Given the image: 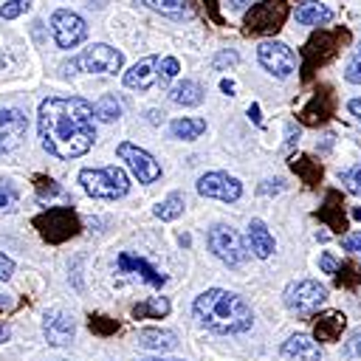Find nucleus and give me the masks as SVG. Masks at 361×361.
Listing matches in <instances>:
<instances>
[{
    "mask_svg": "<svg viewBox=\"0 0 361 361\" xmlns=\"http://www.w3.org/2000/svg\"><path fill=\"white\" fill-rule=\"evenodd\" d=\"M96 113L82 96H48L37 110L39 141L48 155L71 161L85 155L96 141Z\"/></svg>",
    "mask_w": 361,
    "mask_h": 361,
    "instance_id": "nucleus-1",
    "label": "nucleus"
},
{
    "mask_svg": "<svg viewBox=\"0 0 361 361\" xmlns=\"http://www.w3.org/2000/svg\"><path fill=\"white\" fill-rule=\"evenodd\" d=\"M195 319L212 330V333H220V336H234V333H245L251 324H254V313L248 307V302L231 290H223V288H209L203 290L195 305Z\"/></svg>",
    "mask_w": 361,
    "mask_h": 361,
    "instance_id": "nucleus-2",
    "label": "nucleus"
},
{
    "mask_svg": "<svg viewBox=\"0 0 361 361\" xmlns=\"http://www.w3.org/2000/svg\"><path fill=\"white\" fill-rule=\"evenodd\" d=\"M344 42H350V31L347 28H333V31L319 28V31H313L310 39L302 48V79L310 82L313 73L322 65H327L330 59L338 56V51H341Z\"/></svg>",
    "mask_w": 361,
    "mask_h": 361,
    "instance_id": "nucleus-3",
    "label": "nucleus"
},
{
    "mask_svg": "<svg viewBox=\"0 0 361 361\" xmlns=\"http://www.w3.org/2000/svg\"><path fill=\"white\" fill-rule=\"evenodd\" d=\"M79 183L90 197H102V200H116L130 189V178L121 166H99V169L85 166L79 172Z\"/></svg>",
    "mask_w": 361,
    "mask_h": 361,
    "instance_id": "nucleus-4",
    "label": "nucleus"
},
{
    "mask_svg": "<svg viewBox=\"0 0 361 361\" xmlns=\"http://www.w3.org/2000/svg\"><path fill=\"white\" fill-rule=\"evenodd\" d=\"M290 8L285 0H259L245 11V34H276L285 20H288Z\"/></svg>",
    "mask_w": 361,
    "mask_h": 361,
    "instance_id": "nucleus-5",
    "label": "nucleus"
},
{
    "mask_svg": "<svg viewBox=\"0 0 361 361\" xmlns=\"http://www.w3.org/2000/svg\"><path fill=\"white\" fill-rule=\"evenodd\" d=\"M34 228L48 240V243H65L68 237L79 234V217L73 209L68 206H54V209H45L42 214L34 217Z\"/></svg>",
    "mask_w": 361,
    "mask_h": 361,
    "instance_id": "nucleus-6",
    "label": "nucleus"
},
{
    "mask_svg": "<svg viewBox=\"0 0 361 361\" xmlns=\"http://www.w3.org/2000/svg\"><path fill=\"white\" fill-rule=\"evenodd\" d=\"M124 65V54L116 51L107 42H96L90 48H85L76 59H71V65H65V73H73V68H82L87 73H118Z\"/></svg>",
    "mask_w": 361,
    "mask_h": 361,
    "instance_id": "nucleus-7",
    "label": "nucleus"
},
{
    "mask_svg": "<svg viewBox=\"0 0 361 361\" xmlns=\"http://www.w3.org/2000/svg\"><path fill=\"white\" fill-rule=\"evenodd\" d=\"M206 243H209L212 254H214L220 262H226L228 268H237V265H243V262L248 259V251H245L240 234H237L231 226H223V223L212 226L209 234H206Z\"/></svg>",
    "mask_w": 361,
    "mask_h": 361,
    "instance_id": "nucleus-8",
    "label": "nucleus"
},
{
    "mask_svg": "<svg viewBox=\"0 0 361 361\" xmlns=\"http://www.w3.org/2000/svg\"><path fill=\"white\" fill-rule=\"evenodd\" d=\"M257 59H259V65H262L271 76H276V79H288V76L296 71V54H293V48L285 45V42H279V39H265V42H259V45H257Z\"/></svg>",
    "mask_w": 361,
    "mask_h": 361,
    "instance_id": "nucleus-9",
    "label": "nucleus"
},
{
    "mask_svg": "<svg viewBox=\"0 0 361 361\" xmlns=\"http://www.w3.org/2000/svg\"><path fill=\"white\" fill-rule=\"evenodd\" d=\"M324 299H327V288L319 285L316 279H299L285 288V305L299 316H310Z\"/></svg>",
    "mask_w": 361,
    "mask_h": 361,
    "instance_id": "nucleus-10",
    "label": "nucleus"
},
{
    "mask_svg": "<svg viewBox=\"0 0 361 361\" xmlns=\"http://www.w3.org/2000/svg\"><path fill=\"white\" fill-rule=\"evenodd\" d=\"M51 31H54V39H56L59 48H76L87 37V23L76 11L56 8L51 14Z\"/></svg>",
    "mask_w": 361,
    "mask_h": 361,
    "instance_id": "nucleus-11",
    "label": "nucleus"
},
{
    "mask_svg": "<svg viewBox=\"0 0 361 361\" xmlns=\"http://www.w3.org/2000/svg\"><path fill=\"white\" fill-rule=\"evenodd\" d=\"M116 155L127 164V169L138 178V183H155L161 178V164L147 149H141V147H135L130 141H121L116 147Z\"/></svg>",
    "mask_w": 361,
    "mask_h": 361,
    "instance_id": "nucleus-12",
    "label": "nucleus"
},
{
    "mask_svg": "<svg viewBox=\"0 0 361 361\" xmlns=\"http://www.w3.org/2000/svg\"><path fill=\"white\" fill-rule=\"evenodd\" d=\"M197 195L214 197L223 203H234L243 195V183L228 172H206L197 178Z\"/></svg>",
    "mask_w": 361,
    "mask_h": 361,
    "instance_id": "nucleus-13",
    "label": "nucleus"
},
{
    "mask_svg": "<svg viewBox=\"0 0 361 361\" xmlns=\"http://www.w3.org/2000/svg\"><path fill=\"white\" fill-rule=\"evenodd\" d=\"M333 113H336V93H333V87L322 85V87L310 96V102L299 110V121H302L305 127H322Z\"/></svg>",
    "mask_w": 361,
    "mask_h": 361,
    "instance_id": "nucleus-14",
    "label": "nucleus"
},
{
    "mask_svg": "<svg viewBox=\"0 0 361 361\" xmlns=\"http://www.w3.org/2000/svg\"><path fill=\"white\" fill-rule=\"evenodd\" d=\"M25 130H28V118L23 110L17 107L0 110V155L20 147V141L25 138Z\"/></svg>",
    "mask_w": 361,
    "mask_h": 361,
    "instance_id": "nucleus-15",
    "label": "nucleus"
},
{
    "mask_svg": "<svg viewBox=\"0 0 361 361\" xmlns=\"http://www.w3.org/2000/svg\"><path fill=\"white\" fill-rule=\"evenodd\" d=\"M73 333H76V324L73 319L65 313V310H48L42 316V336L51 347H65L73 341Z\"/></svg>",
    "mask_w": 361,
    "mask_h": 361,
    "instance_id": "nucleus-16",
    "label": "nucleus"
},
{
    "mask_svg": "<svg viewBox=\"0 0 361 361\" xmlns=\"http://www.w3.org/2000/svg\"><path fill=\"white\" fill-rule=\"evenodd\" d=\"M316 220L324 223L327 228H333L336 234H344L347 231V212H344V197H341L338 189H327L324 203L316 212Z\"/></svg>",
    "mask_w": 361,
    "mask_h": 361,
    "instance_id": "nucleus-17",
    "label": "nucleus"
},
{
    "mask_svg": "<svg viewBox=\"0 0 361 361\" xmlns=\"http://www.w3.org/2000/svg\"><path fill=\"white\" fill-rule=\"evenodd\" d=\"M158 65H161L158 56H144L130 71H124V85L133 87V90H149V87H155L161 82L158 79Z\"/></svg>",
    "mask_w": 361,
    "mask_h": 361,
    "instance_id": "nucleus-18",
    "label": "nucleus"
},
{
    "mask_svg": "<svg viewBox=\"0 0 361 361\" xmlns=\"http://www.w3.org/2000/svg\"><path fill=\"white\" fill-rule=\"evenodd\" d=\"M344 327H347V316L341 310H324L313 322V338L322 341V344H333V341L341 338Z\"/></svg>",
    "mask_w": 361,
    "mask_h": 361,
    "instance_id": "nucleus-19",
    "label": "nucleus"
},
{
    "mask_svg": "<svg viewBox=\"0 0 361 361\" xmlns=\"http://www.w3.org/2000/svg\"><path fill=\"white\" fill-rule=\"evenodd\" d=\"M116 265L121 268V271H130V274H138L144 282H149L152 288H161L164 282H166V276L161 274V271H155L147 259H141V257H133V254H118V259H116Z\"/></svg>",
    "mask_w": 361,
    "mask_h": 361,
    "instance_id": "nucleus-20",
    "label": "nucleus"
},
{
    "mask_svg": "<svg viewBox=\"0 0 361 361\" xmlns=\"http://www.w3.org/2000/svg\"><path fill=\"white\" fill-rule=\"evenodd\" d=\"M282 353L288 358H299V361H322V350H319V341L305 336V333H296L290 336L285 344H282Z\"/></svg>",
    "mask_w": 361,
    "mask_h": 361,
    "instance_id": "nucleus-21",
    "label": "nucleus"
},
{
    "mask_svg": "<svg viewBox=\"0 0 361 361\" xmlns=\"http://www.w3.org/2000/svg\"><path fill=\"white\" fill-rule=\"evenodd\" d=\"M248 248L254 251V257L259 259H268L274 254V234L268 231V226L262 220H251L248 223Z\"/></svg>",
    "mask_w": 361,
    "mask_h": 361,
    "instance_id": "nucleus-22",
    "label": "nucleus"
},
{
    "mask_svg": "<svg viewBox=\"0 0 361 361\" xmlns=\"http://www.w3.org/2000/svg\"><path fill=\"white\" fill-rule=\"evenodd\" d=\"M138 347L144 350H155V353H164V350H172L178 344V336L172 330H161V327H144L138 330Z\"/></svg>",
    "mask_w": 361,
    "mask_h": 361,
    "instance_id": "nucleus-23",
    "label": "nucleus"
},
{
    "mask_svg": "<svg viewBox=\"0 0 361 361\" xmlns=\"http://www.w3.org/2000/svg\"><path fill=\"white\" fill-rule=\"evenodd\" d=\"M330 20H333V11L319 0H305L296 8V23H302V25H324Z\"/></svg>",
    "mask_w": 361,
    "mask_h": 361,
    "instance_id": "nucleus-24",
    "label": "nucleus"
},
{
    "mask_svg": "<svg viewBox=\"0 0 361 361\" xmlns=\"http://www.w3.org/2000/svg\"><path fill=\"white\" fill-rule=\"evenodd\" d=\"M169 99H172L175 104H180V107H197V104L203 102V87H200L195 79H183V82L172 85Z\"/></svg>",
    "mask_w": 361,
    "mask_h": 361,
    "instance_id": "nucleus-25",
    "label": "nucleus"
},
{
    "mask_svg": "<svg viewBox=\"0 0 361 361\" xmlns=\"http://www.w3.org/2000/svg\"><path fill=\"white\" fill-rule=\"evenodd\" d=\"M169 133L172 138H180V141H195L206 133V118H192V116H180V118H172L169 121Z\"/></svg>",
    "mask_w": 361,
    "mask_h": 361,
    "instance_id": "nucleus-26",
    "label": "nucleus"
},
{
    "mask_svg": "<svg viewBox=\"0 0 361 361\" xmlns=\"http://www.w3.org/2000/svg\"><path fill=\"white\" fill-rule=\"evenodd\" d=\"M138 3L147 6V8L155 11V14L169 17V20H189V17H192L186 0H138Z\"/></svg>",
    "mask_w": 361,
    "mask_h": 361,
    "instance_id": "nucleus-27",
    "label": "nucleus"
},
{
    "mask_svg": "<svg viewBox=\"0 0 361 361\" xmlns=\"http://www.w3.org/2000/svg\"><path fill=\"white\" fill-rule=\"evenodd\" d=\"M290 169H293V172L302 178V183H307V186H319V180H322V175H324L322 164L313 161V158H307V155L290 158Z\"/></svg>",
    "mask_w": 361,
    "mask_h": 361,
    "instance_id": "nucleus-28",
    "label": "nucleus"
},
{
    "mask_svg": "<svg viewBox=\"0 0 361 361\" xmlns=\"http://www.w3.org/2000/svg\"><path fill=\"white\" fill-rule=\"evenodd\" d=\"M166 313H169V299H164V296H152L147 302L133 305V316L135 319H164Z\"/></svg>",
    "mask_w": 361,
    "mask_h": 361,
    "instance_id": "nucleus-29",
    "label": "nucleus"
},
{
    "mask_svg": "<svg viewBox=\"0 0 361 361\" xmlns=\"http://www.w3.org/2000/svg\"><path fill=\"white\" fill-rule=\"evenodd\" d=\"M183 195L180 192H172V195H166L155 209H152V214L158 217V220H164V223H169V220H175V217H180L183 214Z\"/></svg>",
    "mask_w": 361,
    "mask_h": 361,
    "instance_id": "nucleus-30",
    "label": "nucleus"
},
{
    "mask_svg": "<svg viewBox=\"0 0 361 361\" xmlns=\"http://www.w3.org/2000/svg\"><path fill=\"white\" fill-rule=\"evenodd\" d=\"M93 113H96V118L99 121H118L121 118V102L113 96V93H104L102 99H96L93 102Z\"/></svg>",
    "mask_w": 361,
    "mask_h": 361,
    "instance_id": "nucleus-31",
    "label": "nucleus"
},
{
    "mask_svg": "<svg viewBox=\"0 0 361 361\" xmlns=\"http://www.w3.org/2000/svg\"><path fill=\"white\" fill-rule=\"evenodd\" d=\"M336 285L338 288H358L361 285V262H355V259L341 262L338 274H336Z\"/></svg>",
    "mask_w": 361,
    "mask_h": 361,
    "instance_id": "nucleus-32",
    "label": "nucleus"
},
{
    "mask_svg": "<svg viewBox=\"0 0 361 361\" xmlns=\"http://www.w3.org/2000/svg\"><path fill=\"white\" fill-rule=\"evenodd\" d=\"M20 200V192L17 186L8 180V178H0V212H11Z\"/></svg>",
    "mask_w": 361,
    "mask_h": 361,
    "instance_id": "nucleus-33",
    "label": "nucleus"
},
{
    "mask_svg": "<svg viewBox=\"0 0 361 361\" xmlns=\"http://www.w3.org/2000/svg\"><path fill=\"white\" fill-rule=\"evenodd\" d=\"M28 8H31V0H8V3L0 6V17H3V20H14V17H20L23 11H28Z\"/></svg>",
    "mask_w": 361,
    "mask_h": 361,
    "instance_id": "nucleus-34",
    "label": "nucleus"
},
{
    "mask_svg": "<svg viewBox=\"0 0 361 361\" xmlns=\"http://www.w3.org/2000/svg\"><path fill=\"white\" fill-rule=\"evenodd\" d=\"M178 71H180L178 59H175V56H164V59H161V65H158V79H161V85H166L169 79H175V76H178Z\"/></svg>",
    "mask_w": 361,
    "mask_h": 361,
    "instance_id": "nucleus-35",
    "label": "nucleus"
},
{
    "mask_svg": "<svg viewBox=\"0 0 361 361\" xmlns=\"http://www.w3.org/2000/svg\"><path fill=\"white\" fill-rule=\"evenodd\" d=\"M341 183L347 186V192H353V195H361V164H355L353 169L341 172Z\"/></svg>",
    "mask_w": 361,
    "mask_h": 361,
    "instance_id": "nucleus-36",
    "label": "nucleus"
},
{
    "mask_svg": "<svg viewBox=\"0 0 361 361\" xmlns=\"http://www.w3.org/2000/svg\"><path fill=\"white\" fill-rule=\"evenodd\" d=\"M90 330H96L99 336H110L118 330L116 319H107V316H90Z\"/></svg>",
    "mask_w": 361,
    "mask_h": 361,
    "instance_id": "nucleus-37",
    "label": "nucleus"
},
{
    "mask_svg": "<svg viewBox=\"0 0 361 361\" xmlns=\"http://www.w3.org/2000/svg\"><path fill=\"white\" fill-rule=\"evenodd\" d=\"M237 62H240L237 51H220V54H214V59H212V68H214V71H223V68H234Z\"/></svg>",
    "mask_w": 361,
    "mask_h": 361,
    "instance_id": "nucleus-38",
    "label": "nucleus"
},
{
    "mask_svg": "<svg viewBox=\"0 0 361 361\" xmlns=\"http://www.w3.org/2000/svg\"><path fill=\"white\" fill-rule=\"evenodd\" d=\"M344 79H347L350 85H361V51L347 62V68H344Z\"/></svg>",
    "mask_w": 361,
    "mask_h": 361,
    "instance_id": "nucleus-39",
    "label": "nucleus"
},
{
    "mask_svg": "<svg viewBox=\"0 0 361 361\" xmlns=\"http://www.w3.org/2000/svg\"><path fill=\"white\" fill-rule=\"evenodd\" d=\"M319 268H322L324 274H338V262H336V257L327 254V251L319 257Z\"/></svg>",
    "mask_w": 361,
    "mask_h": 361,
    "instance_id": "nucleus-40",
    "label": "nucleus"
},
{
    "mask_svg": "<svg viewBox=\"0 0 361 361\" xmlns=\"http://www.w3.org/2000/svg\"><path fill=\"white\" fill-rule=\"evenodd\" d=\"M341 245H344L347 251L361 254V231H355V234H344V237H341Z\"/></svg>",
    "mask_w": 361,
    "mask_h": 361,
    "instance_id": "nucleus-41",
    "label": "nucleus"
},
{
    "mask_svg": "<svg viewBox=\"0 0 361 361\" xmlns=\"http://www.w3.org/2000/svg\"><path fill=\"white\" fill-rule=\"evenodd\" d=\"M11 274H14V262L0 251V279H11Z\"/></svg>",
    "mask_w": 361,
    "mask_h": 361,
    "instance_id": "nucleus-42",
    "label": "nucleus"
},
{
    "mask_svg": "<svg viewBox=\"0 0 361 361\" xmlns=\"http://www.w3.org/2000/svg\"><path fill=\"white\" fill-rule=\"evenodd\" d=\"M347 350H350L353 355H361V333H355V336H353V341L347 344Z\"/></svg>",
    "mask_w": 361,
    "mask_h": 361,
    "instance_id": "nucleus-43",
    "label": "nucleus"
},
{
    "mask_svg": "<svg viewBox=\"0 0 361 361\" xmlns=\"http://www.w3.org/2000/svg\"><path fill=\"white\" fill-rule=\"evenodd\" d=\"M347 107H350V113L361 121V99H350V104H347Z\"/></svg>",
    "mask_w": 361,
    "mask_h": 361,
    "instance_id": "nucleus-44",
    "label": "nucleus"
},
{
    "mask_svg": "<svg viewBox=\"0 0 361 361\" xmlns=\"http://www.w3.org/2000/svg\"><path fill=\"white\" fill-rule=\"evenodd\" d=\"M220 90L231 96V93H234V82H231V79H220Z\"/></svg>",
    "mask_w": 361,
    "mask_h": 361,
    "instance_id": "nucleus-45",
    "label": "nucleus"
},
{
    "mask_svg": "<svg viewBox=\"0 0 361 361\" xmlns=\"http://www.w3.org/2000/svg\"><path fill=\"white\" fill-rule=\"evenodd\" d=\"M147 116H149V121H152V124H161V121H164V113H158V110H149Z\"/></svg>",
    "mask_w": 361,
    "mask_h": 361,
    "instance_id": "nucleus-46",
    "label": "nucleus"
},
{
    "mask_svg": "<svg viewBox=\"0 0 361 361\" xmlns=\"http://www.w3.org/2000/svg\"><path fill=\"white\" fill-rule=\"evenodd\" d=\"M248 116H251V118L259 124V104H251V107H248Z\"/></svg>",
    "mask_w": 361,
    "mask_h": 361,
    "instance_id": "nucleus-47",
    "label": "nucleus"
},
{
    "mask_svg": "<svg viewBox=\"0 0 361 361\" xmlns=\"http://www.w3.org/2000/svg\"><path fill=\"white\" fill-rule=\"evenodd\" d=\"M279 189H282V186H279V180H274V192H279ZM259 192H262V195H268V192H271V186H262Z\"/></svg>",
    "mask_w": 361,
    "mask_h": 361,
    "instance_id": "nucleus-48",
    "label": "nucleus"
},
{
    "mask_svg": "<svg viewBox=\"0 0 361 361\" xmlns=\"http://www.w3.org/2000/svg\"><path fill=\"white\" fill-rule=\"evenodd\" d=\"M6 338H8V327H6V324H0V344H3Z\"/></svg>",
    "mask_w": 361,
    "mask_h": 361,
    "instance_id": "nucleus-49",
    "label": "nucleus"
},
{
    "mask_svg": "<svg viewBox=\"0 0 361 361\" xmlns=\"http://www.w3.org/2000/svg\"><path fill=\"white\" fill-rule=\"evenodd\" d=\"M141 361H180V358H141Z\"/></svg>",
    "mask_w": 361,
    "mask_h": 361,
    "instance_id": "nucleus-50",
    "label": "nucleus"
},
{
    "mask_svg": "<svg viewBox=\"0 0 361 361\" xmlns=\"http://www.w3.org/2000/svg\"><path fill=\"white\" fill-rule=\"evenodd\" d=\"M8 305H11V302H8V299H6L3 293H0V307H8Z\"/></svg>",
    "mask_w": 361,
    "mask_h": 361,
    "instance_id": "nucleus-51",
    "label": "nucleus"
},
{
    "mask_svg": "<svg viewBox=\"0 0 361 361\" xmlns=\"http://www.w3.org/2000/svg\"><path fill=\"white\" fill-rule=\"evenodd\" d=\"M353 217H355V220H361V206H358V209H353Z\"/></svg>",
    "mask_w": 361,
    "mask_h": 361,
    "instance_id": "nucleus-52",
    "label": "nucleus"
}]
</instances>
